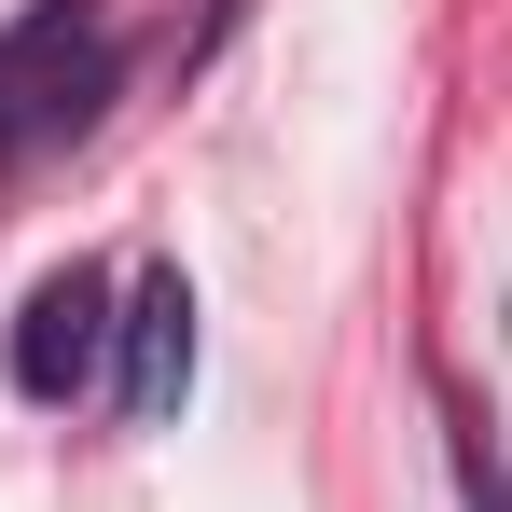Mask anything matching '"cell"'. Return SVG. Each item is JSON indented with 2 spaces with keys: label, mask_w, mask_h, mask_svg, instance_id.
Listing matches in <instances>:
<instances>
[{
  "label": "cell",
  "mask_w": 512,
  "mask_h": 512,
  "mask_svg": "<svg viewBox=\"0 0 512 512\" xmlns=\"http://www.w3.org/2000/svg\"><path fill=\"white\" fill-rule=\"evenodd\" d=\"M97 97H111L97 0H28V14L0 28V153H42V139H70Z\"/></svg>",
  "instance_id": "obj_1"
},
{
  "label": "cell",
  "mask_w": 512,
  "mask_h": 512,
  "mask_svg": "<svg viewBox=\"0 0 512 512\" xmlns=\"http://www.w3.org/2000/svg\"><path fill=\"white\" fill-rule=\"evenodd\" d=\"M97 360H111V277H97V263H56V277L28 291V319H14V388H28V402H70Z\"/></svg>",
  "instance_id": "obj_2"
},
{
  "label": "cell",
  "mask_w": 512,
  "mask_h": 512,
  "mask_svg": "<svg viewBox=\"0 0 512 512\" xmlns=\"http://www.w3.org/2000/svg\"><path fill=\"white\" fill-rule=\"evenodd\" d=\"M111 346H125V416L167 429L180 388H194V277H180V263H139V291H125Z\"/></svg>",
  "instance_id": "obj_3"
}]
</instances>
